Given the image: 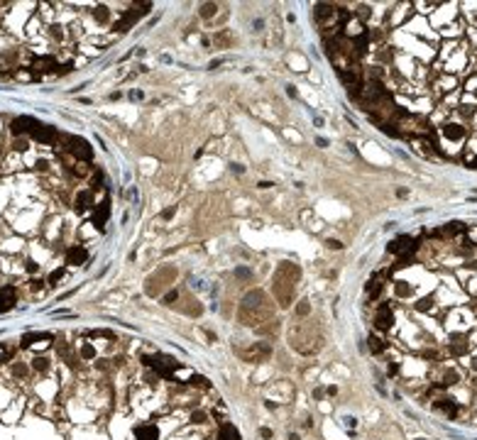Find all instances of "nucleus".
Here are the masks:
<instances>
[{
	"instance_id": "f257e3e1",
	"label": "nucleus",
	"mask_w": 477,
	"mask_h": 440,
	"mask_svg": "<svg viewBox=\"0 0 477 440\" xmlns=\"http://www.w3.org/2000/svg\"><path fill=\"white\" fill-rule=\"evenodd\" d=\"M272 313V306L267 301V296L262 291H250L245 299H242V306H240V320L245 325H255L260 323L262 318H270Z\"/></svg>"
},
{
	"instance_id": "f03ea898",
	"label": "nucleus",
	"mask_w": 477,
	"mask_h": 440,
	"mask_svg": "<svg viewBox=\"0 0 477 440\" xmlns=\"http://www.w3.org/2000/svg\"><path fill=\"white\" fill-rule=\"evenodd\" d=\"M299 279H301V269H296L291 262H281L279 264L276 276H274V289H276V296H279L281 306H289L291 294H294V284Z\"/></svg>"
},
{
	"instance_id": "7ed1b4c3",
	"label": "nucleus",
	"mask_w": 477,
	"mask_h": 440,
	"mask_svg": "<svg viewBox=\"0 0 477 440\" xmlns=\"http://www.w3.org/2000/svg\"><path fill=\"white\" fill-rule=\"evenodd\" d=\"M142 362L147 365V367H152L159 377H164V379H171L174 377V372L179 370V362L174 360V357H169V355H144L142 357Z\"/></svg>"
},
{
	"instance_id": "20e7f679",
	"label": "nucleus",
	"mask_w": 477,
	"mask_h": 440,
	"mask_svg": "<svg viewBox=\"0 0 477 440\" xmlns=\"http://www.w3.org/2000/svg\"><path fill=\"white\" fill-rule=\"evenodd\" d=\"M64 149H67L76 162H91V159H93V149H91V144H88L83 137L67 135V137H64Z\"/></svg>"
},
{
	"instance_id": "39448f33",
	"label": "nucleus",
	"mask_w": 477,
	"mask_h": 440,
	"mask_svg": "<svg viewBox=\"0 0 477 440\" xmlns=\"http://www.w3.org/2000/svg\"><path fill=\"white\" fill-rule=\"evenodd\" d=\"M149 7H152V5L144 2V5H133L130 10H123V17L113 25V30H115V32H128L133 25H137V20H139L142 15L149 12Z\"/></svg>"
},
{
	"instance_id": "423d86ee",
	"label": "nucleus",
	"mask_w": 477,
	"mask_h": 440,
	"mask_svg": "<svg viewBox=\"0 0 477 440\" xmlns=\"http://www.w3.org/2000/svg\"><path fill=\"white\" fill-rule=\"evenodd\" d=\"M418 250V242L411 237V235H399L397 240H392L389 245V252H394L399 259L402 257H413V252Z\"/></svg>"
},
{
	"instance_id": "0eeeda50",
	"label": "nucleus",
	"mask_w": 477,
	"mask_h": 440,
	"mask_svg": "<svg viewBox=\"0 0 477 440\" xmlns=\"http://www.w3.org/2000/svg\"><path fill=\"white\" fill-rule=\"evenodd\" d=\"M39 125H42L39 120L25 115V118H15V120L10 123V132H12L15 137H20V135H30V137H32V132H34Z\"/></svg>"
},
{
	"instance_id": "6e6552de",
	"label": "nucleus",
	"mask_w": 477,
	"mask_h": 440,
	"mask_svg": "<svg viewBox=\"0 0 477 440\" xmlns=\"http://www.w3.org/2000/svg\"><path fill=\"white\" fill-rule=\"evenodd\" d=\"M32 76H42V73H52L54 68H57V73L62 71V64H57L54 57H37L34 62H32Z\"/></svg>"
},
{
	"instance_id": "1a4fd4ad",
	"label": "nucleus",
	"mask_w": 477,
	"mask_h": 440,
	"mask_svg": "<svg viewBox=\"0 0 477 440\" xmlns=\"http://www.w3.org/2000/svg\"><path fill=\"white\" fill-rule=\"evenodd\" d=\"M392 323H394V311H392V306H389V304H382V306L377 308V313H375V325H377L379 330H389Z\"/></svg>"
},
{
	"instance_id": "9d476101",
	"label": "nucleus",
	"mask_w": 477,
	"mask_h": 440,
	"mask_svg": "<svg viewBox=\"0 0 477 440\" xmlns=\"http://www.w3.org/2000/svg\"><path fill=\"white\" fill-rule=\"evenodd\" d=\"M108 218H110V201L105 198V201L96 203V208H93V225H96V230H103Z\"/></svg>"
},
{
	"instance_id": "9b49d317",
	"label": "nucleus",
	"mask_w": 477,
	"mask_h": 440,
	"mask_svg": "<svg viewBox=\"0 0 477 440\" xmlns=\"http://www.w3.org/2000/svg\"><path fill=\"white\" fill-rule=\"evenodd\" d=\"M270 355H272V350H270L267 342H257V345H252L250 350L242 352V357H245L247 362H260V360H267Z\"/></svg>"
},
{
	"instance_id": "f8f14e48",
	"label": "nucleus",
	"mask_w": 477,
	"mask_h": 440,
	"mask_svg": "<svg viewBox=\"0 0 477 440\" xmlns=\"http://www.w3.org/2000/svg\"><path fill=\"white\" fill-rule=\"evenodd\" d=\"M32 139L44 142V144H54L59 139V132H57V127H52V125H39L32 132Z\"/></svg>"
},
{
	"instance_id": "ddd939ff",
	"label": "nucleus",
	"mask_w": 477,
	"mask_h": 440,
	"mask_svg": "<svg viewBox=\"0 0 477 440\" xmlns=\"http://www.w3.org/2000/svg\"><path fill=\"white\" fill-rule=\"evenodd\" d=\"M73 205H76V210H78V213H88V210H93V208H96V203H93V191H91V189L78 191V193H76Z\"/></svg>"
},
{
	"instance_id": "4468645a",
	"label": "nucleus",
	"mask_w": 477,
	"mask_h": 440,
	"mask_svg": "<svg viewBox=\"0 0 477 440\" xmlns=\"http://www.w3.org/2000/svg\"><path fill=\"white\" fill-rule=\"evenodd\" d=\"M88 259V252H86V247L83 245H71L67 250V264H71V267H78V264H83Z\"/></svg>"
},
{
	"instance_id": "2eb2a0df",
	"label": "nucleus",
	"mask_w": 477,
	"mask_h": 440,
	"mask_svg": "<svg viewBox=\"0 0 477 440\" xmlns=\"http://www.w3.org/2000/svg\"><path fill=\"white\" fill-rule=\"evenodd\" d=\"M15 304H17V291H15V286L0 289V313H2V311H10Z\"/></svg>"
},
{
	"instance_id": "dca6fc26",
	"label": "nucleus",
	"mask_w": 477,
	"mask_h": 440,
	"mask_svg": "<svg viewBox=\"0 0 477 440\" xmlns=\"http://www.w3.org/2000/svg\"><path fill=\"white\" fill-rule=\"evenodd\" d=\"M135 438L137 440H159V428L152 426V423H142L135 428Z\"/></svg>"
},
{
	"instance_id": "f3484780",
	"label": "nucleus",
	"mask_w": 477,
	"mask_h": 440,
	"mask_svg": "<svg viewBox=\"0 0 477 440\" xmlns=\"http://www.w3.org/2000/svg\"><path fill=\"white\" fill-rule=\"evenodd\" d=\"M218 440H240V433H238L235 426L223 423V426H220V433H218Z\"/></svg>"
},
{
	"instance_id": "a211bd4d",
	"label": "nucleus",
	"mask_w": 477,
	"mask_h": 440,
	"mask_svg": "<svg viewBox=\"0 0 477 440\" xmlns=\"http://www.w3.org/2000/svg\"><path fill=\"white\" fill-rule=\"evenodd\" d=\"M436 408H438V411H443V413H448L450 418H455V416H458V404H455V401H450V399L438 401V404H436Z\"/></svg>"
},
{
	"instance_id": "6ab92c4d",
	"label": "nucleus",
	"mask_w": 477,
	"mask_h": 440,
	"mask_svg": "<svg viewBox=\"0 0 477 440\" xmlns=\"http://www.w3.org/2000/svg\"><path fill=\"white\" fill-rule=\"evenodd\" d=\"M49 338H52V335H47V333H30V335H25V338H22V342H20V345H22V347H32V345H34V340H49Z\"/></svg>"
},
{
	"instance_id": "aec40b11",
	"label": "nucleus",
	"mask_w": 477,
	"mask_h": 440,
	"mask_svg": "<svg viewBox=\"0 0 477 440\" xmlns=\"http://www.w3.org/2000/svg\"><path fill=\"white\" fill-rule=\"evenodd\" d=\"M367 342H370V350H372L375 355H379V352H384V350H387L384 340H379L377 335H370V340H367Z\"/></svg>"
},
{
	"instance_id": "412c9836",
	"label": "nucleus",
	"mask_w": 477,
	"mask_h": 440,
	"mask_svg": "<svg viewBox=\"0 0 477 440\" xmlns=\"http://www.w3.org/2000/svg\"><path fill=\"white\" fill-rule=\"evenodd\" d=\"M465 228H463V223H448L445 228H443V235H460Z\"/></svg>"
},
{
	"instance_id": "4be33fe9",
	"label": "nucleus",
	"mask_w": 477,
	"mask_h": 440,
	"mask_svg": "<svg viewBox=\"0 0 477 440\" xmlns=\"http://www.w3.org/2000/svg\"><path fill=\"white\" fill-rule=\"evenodd\" d=\"M93 15H96V20H98V22H108V20H110V10H108L105 5H103V7H96V10H93Z\"/></svg>"
},
{
	"instance_id": "5701e85b",
	"label": "nucleus",
	"mask_w": 477,
	"mask_h": 440,
	"mask_svg": "<svg viewBox=\"0 0 477 440\" xmlns=\"http://www.w3.org/2000/svg\"><path fill=\"white\" fill-rule=\"evenodd\" d=\"M215 10H218V5H215V2H204L199 12H201V17H213V15H215Z\"/></svg>"
},
{
	"instance_id": "b1692460",
	"label": "nucleus",
	"mask_w": 477,
	"mask_h": 440,
	"mask_svg": "<svg viewBox=\"0 0 477 440\" xmlns=\"http://www.w3.org/2000/svg\"><path fill=\"white\" fill-rule=\"evenodd\" d=\"M81 357H83V360H93V357H96V350H93L91 342H83V345H81Z\"/></svg>"
},
{
	"instance_id": "393cba45",
	"label": "nucleus",
	"mask_w": 477,
	"mask_h": 440,
	"mask_svg": "<svg viewBox=\"0 0 477 440\" xmlns=\"http://www.w3.org/2000/svg\"><path fill=\"white\" fill-rule=\"evenodd\" d=\"M450 347H453V352H455V355H463V352L468 350V345H465V340H463V338H455Z\"/></svg>"
},
{
	"instance_id": "a878e982",
	"label": "nucleus",
	"mask_w": 477,
	"mask_h": 440,
	"mask_svg": "<svg viewBox=\"0 0 477 440\" xmlns=\"http://www.w3.org/2000/svg\"><path fill=\"white\" fill-rule=\"evenodd\" d=\"M62 279H64V267H59V269H54V271L49 274V284H52V286H54L57 281H62Z\"/></svg>"
},
{
	"instance_id": "bb28decb",
	"label": "nucleus",
	"mask_w": 477,
	"mask_h": 440,
	"mask_svg": "<svg viewBox=\"0 0 477 440\" xmlns=\"http://www.w3.org/2000/svg\"><path fill=\"white\" fill-rule=\"evenodd\" d=\"M191 384H194V386H204V389H205V386H208V379L194 374V377H191Z\"/></svg>"
},
{
	"instance_id": "cd10ccee",
	"label": "nucleus",
	"mask_w": 477,
	"mask_h": 440,
	"mask_svg": "<svg viewBox=\"0 0 477 440\" xmlns=\"http://www.w3.org/2000/svg\"><path fill=\"white\" fill-rule=\"evenodd\" d=\"M191 418H194V423H205V413H204V411H196Z\"/></svg>"
},
{
	"instance_id": "c85d7f7f",
	"label": "nucleus",
	"mask_w": 477,
	"mask_h": 440,
	"mask_svg": "<svg viewBox=\"0 0 477 440\" xmlns=\"http://www.w3.org/2000/svg\"><path fill=\"white\" fill-rule=\"evenodd\" d=\"M235 276H238V279H240V276H242V279H250V271H247V269H242V267H240V269H238V271H235Z\"/></svg>"
},
{
	"instance_id": "c756f323",
	"label": "nucleus",
	"mask_w": 477,
	"mask_h": 440,
	"mask_svg": "<svg viewBox=\"0 0 477 440\" xmlns=\"http://www.w3.org/2000/svg\"><path fill=\"white\" fill-rule=\"evenodd\" d=\"M34 367H37V370H47V360L37 357V360H34Z\"/></svg>"
},
{
	"instance_id": "7c9ffc66",
	"label": "nucleus",
	"mask_w": 477,
	"mask_h": 440,
	"mask_svg": "<svg viewBox=\"0 0 477 440\" xmlns=\"http://www.w3.org/2000/svg\"><path fill=\"white\" fill-rule=\"evenodd\" d=\"M328 247H331V250H341L342 245L341 242H336V240H328Z\"/></svg>"
},
{
	"instance_id": "2f4dec72",
	"label": "nucleus",
	"mask_w": 477,
	"mask_h": 440,
	"mask_svg": "<svg viewBox=\"0 0 477 440\" xmlns=\"http://www.w3.org/2000/svg\"><path fill=\"white\" fill-rule=\"evenodd\" d=\"M167 304H171V301H176V291H171V294H167V299H164Z\"/></svg>"
},
{
	"instance_id": "473e14b6",
	"label": "nucleus",
	"mask_w": 477,
	"mask_h": 440,
	"mask_svg": "<svg viewBox=\"0 0 477 440\" xmlns=\"http://www.w3.org/2000/svg\"><path fill=\"white\" fill-rule=\"evenodd\" d=\"M296 313H301V315L308 313V306H306V301H304V306H301V308H296Z\"/></svg>"
},
{
	"instance_id": "72a5a7b5",
	"label": "nucleus",
	"mask_w": 477,
	"mask_h": 440,
	"mask_svg": "<svg viewBox=\"0 0 477 440\" xmlns=\"http://www.w3.org/2000/svg\"><path fill=\"white\" fill-rule=\"evenodd\" d=\"M260 433H262V438H272V431H270V428H262Z\"/></svg>"
},
{
	"instance_id": "f704fd0d",
	"label": "nucleus",
	"mask_w": 477,
	"mask_h": 440,
	"mask_svg": "<svg viewBox=\"0 0 477 440\" xmlns=\"http://www.w3.org/2000/svg\"><path fill=\"white\" fill-rule=\"evenodd\" d=\"M27 271H37V264L34 262H27Z\"/></svg>"
},
{
	"instance_id": "c9c22d12",
	"label": "nucleus",
	"mask_w": 477,
	"mask_h": 440,
	"mask_svg": "<svg viewBox=\"0 0 477 440\" xmlns=\"http://www.w3.org/2000/svg\"><path fill=\"white\" fill-rule=\"evenodd\" d=\"M468 164H470L473 169H477V157H473V159H468Z\"/></svg>"
}]
</instances>
